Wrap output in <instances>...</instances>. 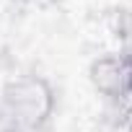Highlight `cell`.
I'll use <instances>...</instances> for the list:
<instances>
[{"mask_svg":"<svg viewBox=\"0 0 132 132\" xmlns=\"http://www.w3.org/2000/svg\"><path fill=\"white\" fill-rule=\"evenodd\" d=\"M57 114V88L42 73H21L0 88V127L47 132Z\"/></svg>","mask_w":132,"mask_h":132,"instance_id":"cell-1","label":"cell"},{"mask_svg":"<svg viewBox=\"0 0 132 132\" xmlns=\"http://www.w3.org/2000/svg\"><path fill=\"white\" fill-rule=\"evenodd\" d=\"M88 80L119 119L132 114V47L93 57L88 65Z\"/></svg>","mask_w":132,"mask_h":132,"instance_id":"cell-2","label":"cell"},{"mask_svg":"<svg viewBox=\"0 0 132 132\" xmlns=\"http://www.w3.org/2000/svg\"><path fill=\"white\" fill-rule=\"evenodd\" d=\"M119 132H132V114H127L124 119H119Z\"/></svg>","mask_w":132,"mask_h":132,"instance_id":"cell-3","label":"cell"},{"mask_svg":"<svg viewBox=\"0 0 132 132\" xmlns=\"http://www.w3.org/2000/svg\"><path fill=\"white\" fill-rule=\"evenodd\" d=\"M0 132H21V129H13V127H0Z\"/></svg>","mask_w":132,"mask_h":132,"instance_id":"cell-4","label":"cell"},{"mask_svg":"<svg viewBox=\"0 0 132 132\" xmlns=\"http://www.w3.org/2000/svg\"><path fill=\"white\" fill-rule=\"evenodd\" d=\"M18 3H29V0H18Z\"/></svg>","mask_w":132,"mask_h":132,"instance_id":"cell-5","label":"cell"}]
</instances>
